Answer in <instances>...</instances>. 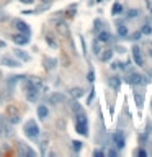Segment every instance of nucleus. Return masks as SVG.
Masks as SVG:
<instances>
[{"label":"nucleus","mask_w":152,"mask_h":157,"mask_svg":"<svg viewBox=\"0 0 152 157\" xmlns=\"http://www.w3.org/2000/svg\"><path fill=\"white\" fill-rule=\"evenodd\" d=\"M93 156H96V157H102V156H103V152H102V151H95V152H93Z\"/></svg>","instance_id":"2f4dec72"},{"label":"nucleus","mask_w":152,"mask_h":157,"mask_svg":"<svg viewBox=\"0 0 152 157\" xmlns=\"http://www.w3.org/2000/svg\"><path fill=\"white\" fill-rule=\"evenodd\" d=\"M46 43L49 44V48H53V49H56L57 48V43L54 41V38L51 36V34H46Z\"/></svg>","instance_id":"aec40b11"},{"label":"nucleus","mask_w":152,"mask_h":157,"mask_svg":"<svg viewBox=\"0 0 152 157\" xmlns=\"http://www.w3.org/2000/svg\"><path fill=\"white\" fill-rule=\"evenodd\" d=\"M18 152H20V156H23V157H25V156H31V157L36 156V152H34L33 149L26 147L25 144H20V146H18Z\"/></svg>","instance_id":"1a4fd4ad"},{"label":"nucleus","mask_w":152,"mask_h":157,"mask_svg":"<svg viewBox=\"0 0 152 157\" xmlns=\"http://www.w3.org/2000/svg\"><path fill=\"white\" fill-rule=\"evenodd\" d=\"M41 3H43V5H49L51 2H53V0H39Z\"/></svg>","instance_id":"7c9ffc66"},{"label":"nucleus","mask_w":152,"mask_h":157,"mask_svg":"<svg viewBox=\"0 0 152 157\" xmlns=\"http://www.w3.org/2000/svg\"><path fill=\"white\" fill-rule=\"evenodd\" d=\"M36 113H38V116H39L41 120H46L47 115H49V110H47L46 105H39V106L36 108Z\"/></svg>","instance_id":"f8f14e48"},{"label":"nucleus","mask_w":152,"mask_h":157,"mask_svg":"<svg viewBox=\"0 0 152 157\" xmlns=\"http://www.w3.org/2000/svg\"><path fill=\"white\" fill-rule=\"evenodd\" d=\"M151 13H152V7H151Z\"/></svg>","instance_id":"4c0bfd02"},{"label":"nucleus","mask_w":152,"mask_h":157,"mask_svg":"<svg viewBox=\"0 0 152 157\" xmlns=\"http://www.w3.org/2000/svg\"><path fill=\"white\" fill-rule=\"evenodd\" d=\"M111 12H113V15H119V13L123 12V7L119 5V3H115V5H113V8H111Z\"/></svg>","instance_id":"4be33fe9"},{"label":"nucleus","mask_w":152,"mask_h":157,"mask_svg":"<svg viewBox=\"0 0 152 157\" xmlns=\"http://www.w3.org/2000/svg\"><path fill=\"white\" fill-rule=\"evenodd\" d=\"M113 142L116 144V147H118V149L124 147V136H123L121 131H116L115 134H113Z\"/></svg>","instance_id":"6e6552de"},{"label":"nucleus","mask_w":152,"mask_h":157,"mask_svg":"<svg viewBox=\"0 0 152 157\" xmlns=\"http://www.w3.org/2000/svg\"><path fill=\"white\" fill-rule=\"evenodd\" d=\"M23 90H25V95H26V98H28V102H36L38 100L39 89H38L31 80H26V82L23 83Z\"/></svg>","instance_id":"f257e3e1"},{"label":"nucleus","mask_w":152,"mask_h":157,"mask_svg":"<svg viewBox=\"0 0 152 157\" xmlns=\"http://www.w3.org/2000/svg\"><path fill=\"white\" fill-rule=\"evenodd\" d=\"M149 56H151V57H152V48H151V51H149Z\"/></svg>","instance_id":"f704fd0d"},{"label":"nucleus","mask_w":152,"mask_h":157,"mask_svg":"<svg viewBox=\"0 0 152 157\" xmlns=\"http://www.w3.org/2000/svg\"><path fill=\"white\" fill-rule=\"evenodd\" d=\"M64 100H65V97L62 95V93H59V92H54L53 95H51V103H54V105L62 103Z\"/></svg>","instance_id":"4468645a"},{"label":"nucleus","mask_w":152,"mask_h":157,"mask_svg":"<svg viewBox=\"0 0 152 157\" xmlns=\"http://www.w3.org/2000/svg\"><path fill=\"white\" fill-rule=\"evenodd\" d=\"M110 85H111L115 90H118L119 85H121V80H119V77H116V75H115V77H111V79H110Z\"/></svg>","instance_id":"6ab92c4d"},{"label":"nucleus","mask_w":152,"mask_h":157,"mask_svg":"<svg viewBox=\"0 0 152 157\" xmlns=\"http://www.w3.org/2000/svg\"><path fill=\"white\" fill-rule=\"evenodd\" d=\"M75 128H77V132H79V134H82V136H87V134H88L87 118H85L82 113H79V116H77V124H75Z\"/></svg>","instance_id":"7ed1b4c3"},{"label":"nucleus","mask_w":152,"mask_h":157,"mask_svg":"<svg viewBox=\"0 0 152 157\" xmlns=\"http://www.w3.org/2000/svg\"><path fill=\"white\" fill-rule=\"evenodd\" d=\"M56 59H51V57H44V67H46V71H53L54 67H56Z\"/></svg>","instance_id":"dca6fc26"},{"label":"nucleus","mask_w":152,"mask_h":157,"mask_svg":"<svg viewBox=\"0 0 152 157\" xmlns=\"http://www.w3.org/2000/svg\"><path fill=\"white\" fill-rule=\"evenodd\" d=\"M93 52H95V54H100V52H102L100 51V41L98 39L93 41Z\"/></svg>","instance_id":"a878e982"},{"label":"nucleus","mask_w":152,"mask_h":157,"mask_svg":"<svg viewBox=\"0 0 152 157\" xmlns=\"http://www.w3.org/2000/svg\"><path fill=\"white\" fill-rule=\"evenodd\" d=\"M136 100H137V103H139V106H141V103H142V97L136 95Z\"/></svg>","instance_id":"473e14b6"},{"label":"nucleus","mask_w":152,"mask_h":157,"mask_svg":"<svg viewBox=\"0 0 152 157\" xmlns=\"http://www.w3.org/2000/svg\"><path fill=\"white\" fill-rule=\"evenodd\" d=\"M0 77H2V72H0Z\"/></svg>","instance_id":"58836bf2"},{"label":"nucleus","mask_w":152,"mask_h":157,"mask_svg":"<svg viewBox=\"0 0 152 157\" xmlns=\"http://www.w3.org/2000/svg\"><path fill=\"white\" fill-rule=\"evenodd\" d=\"M137 15H139V12L133 8V10H129V12H128V15H126V16H128V18H136Z\"/></svg>","instance_id":"bb28decb"},{"label":"nucleus","mask_w":152,"mask_h":157,"mask_svg":"<svg viewBox=\"0 0 152 157\" xmlns=\"http://www.w3.org/2000/svg\"><path fill=\"white\" fill-rule=\"evenodd\" d=\"M25 134L28 136L30 139L38 138V134H39V128H38V124H36V121L34 120H28V123L25 124Z\"/></svg>","instance_id":"f03ea898"},{"label":"nucleus","mask_w":152,"mask_h":157,"mask_svg":"<svg viewBox=\"0 0 152 157\" xmlns=\"http://www.w3.org/2000/svg\"><path fill=\"white\" fill-rule=\"evenodd\" d=\"M72 149H74L75 152H79L82 149V142L80 141H74V142H72Z\"/></svg>","instance_id":"393cba45"},{"label":"nucleus","mask_w":152,"mask_h":157,"mask_svg":"<svg viewBox=\"0 0 152 157\" xmlns=\"http://www.w3.org/2000/svg\"><path fill=\"white\" fill-rule=\"evenodd\" d=\"M133 54H134V61H136V64L137 65H144V57H142V54H141V51H139V48L137 46L133 48Z\"/></svg>","instance_id":"9d476101"},{"label":"nucleus","mask_w":152,"mask_h":157,"mask_svg":"<svg viewBox=\"0 0 152 157\" xmlns=\"http://www.w3.org/2000/svg\"><path fill=\"white\" fill-rule=\"evenodd\" d=\"M149 75H152V71H149Z\"/></svg>","instance_id":"e433bc0d"},{"label":"nucleus","mask_w":152,"mask_h":157,"mask_svg":"<svg viewBox=\"0 0 152 157\" xmlns=\"http://www.w3.org/2000/svg\"><path fill=\"white\" fill-rule=\"evenodd\" d=\"M70 108H72V110H74L75 111V113H82V108H80V105H79L77 102H72V105H70Z\"/></svg>","instance_id":"5701e85b"},{"label":"nucleus","mask_w":152,"mask_h":157,"mask_svg":"<svg viewBox=\"0 0 152 157\" xmlns=\"http://www.w3.org/2000/svg\"><path fill=\"white\" fill-rule=\"evenodd\" d=\"M96 39L100 41V43H108V41H111V36H110L108 31H102V33L98 34V38Z\"/></svg>","instance_id":"f3484780"},{"label":"nucleus","mask_w":152,"mask_h":157,"mask_svg":"<svg viewBox=\"0 0 152 157\" xmlns=\"http://www.w3.org/2000/svg\"><path fill=\"white\" fill-rule=\"evenodd\" d=\"M0 64L2 65H7V67L13 69V67H20V61L15 57H10V56H3L2 59H0Z\"/></svg>","instance_id":"20e7f679"},{"label":"nucleus","mask_w":152,"mask_h":157,"mask_svg":"<svg viewBox=\"0 0 152 157\" xmlns=\"http://www.w3.org/2000/svg\"><path fill=\"white\" fill-rule=\"evenodd\" d=\"M141 33L142 34H152V26L151 25H144L142 30H141Z\"/></svg>","instance_id":"b1692460"},{"label":"nucleus","mask_w":152,"mask_h":157,"mask_svg":"<svg viewBox=\"0 0 152 157\" xmlns=\"http://www.w3.org/2000/svg\"><path fill=\"white\" fill-rule=\"evenodd\" d=\"M141 36H142V33H141V31H136V33H133L131 39H133V41H137V39H141Z\"/></svg>","instance_id":"cd10ccee"},{"label":"nucleus","mask_w":152,"mask_h":157,"mask_svg":"<svg viewBox=\"0 0 152 157\" xmlns=\"http://www.w3.org/2000/svg\"><path fill=\"white\" fill-rule=\"evenodd\" d=\"M126 80L129 83H133V85H144V83H147V79L142 77V75H139V74H131Z\"/></svg>","instance_id":"423d86ee"},{"label":"nucleus","mask_w":152,"mask_h":157,"mask_svg":"<svg viewBox=\"0 0 152 157\" xmlns=\"http://www.w3.org/2000/svg\"><path fill=\"white\" fill-rule=\"evenodd\" d=\"M70 95L74 97V98H80V97L84 95V90L79 89V87H74V89H70Z\"/></svg>","instance_id":"a211bd4d"},{"label":"nucleus","mask_w":152,"mask_h":157,"mask_svg":"<svg viewBox=\"0 0 152 157\" xmlns=\"http://www.w3.org/2000/svg\"><path fill=\"white\" fill-rule=\"evenodd\" d=\"M98 56H100V61H102V62H108L110 59L113 57V51H111V49L102 51V54H98Z\"/></svg>","instance_id":"2eb2a0df"},{"label":"nucleus","mask_w":152,"mask_h":157,"mask_svg":"<svg viewBox=\"0 0 152 157\" xmlns=\"http://www.w3.org/2000/svg\"><path fill=\"white\" fill-rule=\"evenodd\" d=\"M13 43H15V44H20V46H25V44L30 43V34H25V33H16V34H13Z\"/></svg>","instance_id":"39448f33"},{"label":"nucleus","mask_w":152,"mask_h":157,"mask_svg":"<svg viewBox=\"0 0 152 157\" xmlns=\"http://www.w3.org/2000/svg\"><path fill=\"white\" fill-rule=\"evenodd\" d=\"M93 97H95V90H92V92H90V95H88L87 103H90V102H92V100H93Z\"/></svg>","instance_id":"c756f323"},{"label":"nucleus","mask_w":152,"mask_h":157,"mask_svg":"<svg viewBox=\"0 0 152 157\" xmlns=\"http://www.w3.org/2000/svg\"><path fill=\"white\" fill-rule=\"evenodd\" d=\"M2 131H3V128H2V126H0V134H2Z\"/></svg>","instance_id":"c9c22d12"},{"label":"nucleus","mask_w":152,"mask_h":157,"mask_svg":"<svg viewBox=\"0 0 152 157\" xmlns=\"http://www.w3.org/2000/svg\"><path fill=\"white\" fill-rule=\"evenodd\" d=\"M108 154H110V156H111V157H116V151H110V152H108Z\"/></svg>","instance_id":"72a5a7b5"},{"label":"nucleus","mask_w":152,"mask_h":157,"mask_svg":"<svg viewBox=\"0 0 152 157\" xmlns=\"http://www.w3.org/2000/svg\"><path fill=\"white\" fill-rule=\"evenodd\" d=\"M56 30L59 31V33L62 34V36H69V25H67L65 22H57Z\"/></svg>","instance_id":"9b49d317"},{"label":"nucleus","mask_w":152,"mask_h":157,"mask_svg":"<svg viewBox=\"0 0 152 157\" xmlns=\"http://www.w3.org/2000/svg\"><path fill=\"white\" fill-rule=\"evenodd\" d=\"M13 52H15V57L18 59V61H22V62H28L30 61V56L26 54L23 49H15Z\"/></svg>","instance_id":"ddd939ff"},{"label":"nucleus","mask_w":152,"mask_h":157,"mask_svg":"<svg viewBox=\"0 0 152 157\" xmlns=\"http://www.w3.org/2000/svg\"><path fill=\"white\" fill-rule=\"evenodd\" d=\"M95 80V74H93V71L88 72V82H93Z\"/></svg>","instance_id":"c85d7f7f"},{"label":"nucleus","mask_w":152,"mask_h":157,"mask_svg":"<svg viewBox=\"0 0 152 157\" xmlns=\"http://www.w3.org/2000/svg\"><path fill=\"white\" fill-rule=\"evenodd\" d=\"M15 28H16V31L18 33H25V34H30V25L28 23H25L23 20H15Z\"/></svg>","instance_id":"0eeeda50"},{"label":"nucleus","mask_w":152,"mask_h":157,"mask_svg":"<svg viewBox=\"0 0 152 157\" xmlns=\"http://www.w3.org/2000/svg\"><path fill=\"white\" fill-rule=\"evenodd\" d=\"M118 34L119 36H128V28L124 26V25H118Z\"/></svg>","instance_id":"412c9836"}]
</instances>
